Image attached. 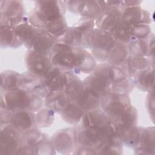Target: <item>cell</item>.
Segmentation results:
<instances>
[{
  "label": "cell",
  "instance_id": "obj_15",
  "mask_svg": "<svg viewBox=\"0 0 155 155\" xmlns=\"http://www.w3.org/2000/svg\"><path fill=\"white\" fill-rule=\"evenodd\" d=\"M22 133H25L33 128L36 118L33 112L30 111H12L9 124Z\"/></svg>",
  "mask_w": 155,
  "mask_h": 155
},
{
  "label": "cell",
  "instance_id": "obj_6",
  "mask_svg": "<svg viewBox=\"0 0 155 155\" xmlns=\"http://www.w3.org/2000/svg\"><path fill=\"white\" fill-rule=\"evenodd\" d=\"M109 65L108 63L97 65L94 71L83 81L87 91L99 99L111 91L112 83L109 76Z\"/></svg>",
  "mask_w": 155,
  "mask_h": 155
},
{
  "label": "cell",
  "instance_id": "obj_19",
  "mask_svg": "<svg viewBox=\"0 0 155 155\" xmlns=\"http://www.w3.org/2000/svg\"><path fill=\"white\" fill-rule=\"evenodd\" d=\"M126 65L125 72L128 75L133 76L138 72L150 68V61L144 58L139 56H131L126 59L123 62Z\"/></svg>",
  "mask_w": 155,
  "mask_h": 155
},
{
  "label": "cell",
  "instance_id": "obj_17",
  "mask_svg": "<svg viewBox=\"0 0 155 155\" xmlns=\"http://www.w3.org/2000/svg\"><path fill=\"white\" fill-rule=\"evenodd\" d=\"M45 105L54 113H61L70 101L64 90L51 91L45 97Z\"/></svg>",
  "mask_w": 155,
  "mask_h": 155
},
{
  "label": "cell",
  "instance_id": "obj_10",
  "mask_svg": "<svg viewBox=\"0 0 155 155\" xmlns=\"http://www.w3.org/2000/svg\"><path fill=\"white\" fill-rule=\"evenodd\" d=\"M25 61L29 72L41 79H44L54 67L47 55L31 50L27 53Z\"/></svg>",
  "mask_w": 155,
  "mask_h": 155
},
{
  "label": "cell",
  "instance_id": "obj_4",
  "mask_svg": "<svg viewBox=\"0 0 155 155\" xmlns=\"http://www.w3.org/2000/svg\"><path fill=\"white\" fill-rule=\"evenodd\" d=\"M1 107L10 110L30 111L39 110L42 105V98L37 94L23 89L1 92Z\"/></svg>",
  "mask_w": 155,
  "mask_h": 155
},
{
  "label": "cell",
  "instance_id": "obj_18",
  "mask_svg": "<svg viewBox=\"0 0 155 155\" xmlns=\"http://www.w3.org/2000/svg\"><path fill=\"white\" fill-rule=\"evenodd\" d=\"M128 50L132 56H145L153 54L154 39H151L150 35L142 39H134L128 43Z\"/></svg>",
  "mask_w": 155,
  "mask_h": 155
},
{
  "label": "cell",
  "instance_id": "obj_25",
  "mask_svg": "<svg viewBox=\"0 0 155 155\" xmlns=\"http://www.w3.org/2000/svg\"><path fill=\"white\" fill-rule=\"evenodd\" d=\"M54 112L48 108L42 109L36 114V124L41 127H47L51 125L54 120Z\"/></svg>",
  "mask_w": 155,
  "mask_h": 155
},
{
  "label": "cell",
  "instance_id": "obj_23",
  "mask_svg": "<svg viewBox=\"0 0 155 155\" xmlns=\"http://www.w3.org/2000/svg\"><path fill=\"white\" fill-rule=\"evenodd\" d=\"M20 75L17 72L7 70L1 73V92H8L19 89Z\"/></svg>",
  "mask_w": 155,
  "mask_h": 155
},
{
  "label": "cell",
  "instance_id": "obj_20",
  "mask_svg": "<svg viewBox=\"0 0 155 155\" xmlns=\"http://www.w3.org/2000/svg\"><path fill=\"white\" fill-rule=\"evenodd\" d=\"M0 23L1 47H17L19 46L22 43L15 33V27L4 22Z\"/></svg>",
  "mask_w": 155,
  "mask_h": 155
},
{
  "label": "cell",
  "instance_id": "obj_21",
  "mask_svg": "<svg viewBox=\"0 0 155 155\" xmlns=\"http://www.w3.org/2000/svg\"><path fill=\"white\" fill-rule=\"evenodd\" d=\"M154 128H147L141 130L140 139L138 146L135 148L139 151L138 154H150L154 153Z\"/></svg>",
  "mask_w": 155,
  "mask_h": 155
},
{
  "label": "cell",
  "instance_id": "obj_2",
  "mask_svg": "<svg viewBox=\"0 0 155 155\" xmlns=\"http://www.w3.org/2000/svg\"><path fill=\"white\" fill-rule=\"evenodd\" d=\"M35 4L27 21L36 27L47 30L56 39L62 36L68 28L64 17L63 1H37Z\"/></svg>",
  "mask_w": 155,
  "mask_h": 155
},
{
  "label": "cell",
  "instance_id": "obj_8",
  "mask_svg": "<svg viewBox=\"0 0 155 155\" xmlns=\"http://www.w3.org/2000/svg\"><path fill=\"white\" fill-rule=\"evenodd\" d=\"M1 125V154H18L25 145L24 134L10 124Z\"/></svg>",
  "mask_w": 155,
  "mask_h": 155
},
{
  "label": "cell",
  "instance_id": "obj_14",
  "mask_svg": "<svg viewBox=\"0 0 155 155\" xmlns=\"http://www.w3.org/2000/svg\"><path fill=\"white\" fill-rule=\"evenodd\" d=\"M81 127L99 129L116 128L105 112L98 108L85 112L81 121Z\"/></svg>",
  "mask_w": 155,
  "mask_h": 155
},
{
  "label": "cell",
  "instance_id": "obj_3",
  "mask_svg": "<svg viewBox=\"0 0 155 155\" xmlns=\"http://www.w3.org/2000/svg\"><path fill=\"white\" fill-rule=\"evenodd\" d=\"M100 106L117 128L135 126L137 114L128 94L110 91L100 99Z\"/></svg>",
  "mask_w": 155,
  "mask_h": 155
},
{
  "label": "cell",
  "instance_id": "obj_13",
  "mask_svg": "<svg viewBox=\"0 0 155 155\" xmlns=\"http://www.w3.org/2000/svg\"><path fill=\"white\" fill-rule=\"evenodd\" d=\"M51 142L55 150L62 154H69L76 146V130L69 128L60 130L52 137Z\"/></svg>",
  "mask_w": 155,
  "mask_h": 155
},
{
  "label": "cell",
  "instance_id": "obj_1",
  "mask_svg": "<svg viewBox=\"0 0 155 155\" xmlns=\"http://www.w3.org/2000/svg\"><path fill=\"white\" fill-rule=\"evenodd\" d=\"M50 55L53 65L64 70L91 73L96 66L93 56L82 47L57 42Z\"/></svg>",
  "mask_w": 155,
  "mask_h": 155
},
{
  "label": "cell",
  "instance_id": "obj_7",
  "mask_svg": "<svg viewBox=\"0 0 155 155\" xmlns=\"http://www.w3.org/2000/svg\"><path fill=\"white\" fill-rule=\"evenodd\" d=\"M64 91L70 102L81 107L85 112L97 108L100 106V99L88 91L83 81L77 76L68 82Z\"/></svg>",
  "mask_w": 155,
  "mask_h": 155
},
{
  "label": "cell",
  "instance_id": "obj_22",
  "mask_svg": "<svg viewBox=\"0 0 155 155\" xmlns=\"http://www.w3.org/2000/svg\"><path fill=\"white\" fill-rule=\"evenodd\" d=\"M85 113V111L81 107L70 102L61 114L65 122L70 124H76L81 121Z\"/></svg>",
  "mask_w": 155,
  "mask_h": 155
},
{
  "label": "cell",
  "instance_id": "obj_11",
  "mask_svg": "<svg viewBox=\"0 0 155 155\" xmlns=\"http://www.w3.org/2000/svg\"><path fill=\"white\" fill-rule=\"evenodd\" d=\"M1 22L16 27L21 24L24 17V7L22 1H1Z\"/></svg>",
  "mask_w": 155,
  "mask_h": 155
},
{
  "label": "cell",
  "instance_id": "obj_9",
  "mask_svg": "<svg viewBox=\"0 0 155 155\" xmlns=\"http://www.w3.org/2000/svg\"><path fill=\"white\" fill-rule=\"evenodd\" d=\"M56 42V38L48 31L35 27L30 38L25 45L29 50L48 55Z\"/></svg>",
  "mask_w": 155,
  "mask_h": 155
},
{
  "label": "cell",
  "instance_id": "obj_24",
  "mask_svg": "<svg viewBox=\"0 0 155 155\" xmlns=\"http://www.w3.org/2000/svg\"><path fill=\"white\" fill-rule=\"evenodd\" d=\"M133 83L142 90H148L154 84V70L150 68L141 71L133 75Z\"/></svg>",
  "mask_w": 155,
  "mask_h": 155
},
{
  "label": "cell",
  "instance_id": "obj_5",
  "mask_svg": "<svg viewBox=\"0 0 155 155\" xmlns=\"http://www.w3.org/2000/svg\"><path fill=\"white\" fill-rule=\"evenodd\" d=\"M117 40L108 31L97 28L85 33L84 47L91 50L93 56L101 61H107V56Z\"/></svg>",
  "mask_w": 155,
  "mask_h": 155
},
{
  "label": "cell",
  "instance_id": "obj_12",
  "mask_svg": "<svg viewBox=\"0 0 155 155\" xmlns=\"http://www.w3.org/2000/svg\"><path fill=\"white\" fill-rule=\"evenodd\" d=\"M75 76L71 71L54 66L42 81L49 91L64 90L68 82Z\"/></svg>",
  "mask_w": 155,
  "mask_h": 155
},
{
  "label": "cell",
  "instance_id": "obj_16",
  "mask_svg": "<svg viewBox=\"0 0 155 155\" xmlns=\"http://www.w3.org/2000/svg\"><path fill=\"white\" fill-rule=\"evenodd\" d=\"M122 18L124 21L128 25H148L150 22L149 13L142 9L139 5H125L124 4Z\"/></svg>",
  "mask_w": 155,
  "mask_h": 155
}]
</instances>
